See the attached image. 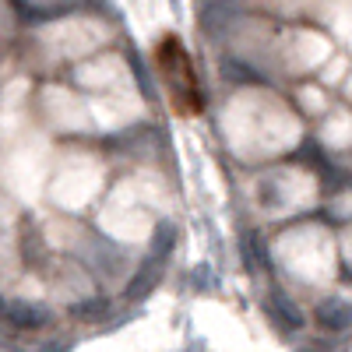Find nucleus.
Masks as SVG:
<instances>
[{"mask_svg":"<svg viewBox=\"0 0 352 352\" xmlns=\"http://www.w3.org/2000/svg\"><path fill=\"white\" fill-rule=\"evenodd\" d=\"M155 64L162 74V85L169 92V106L180 116H197L201 113V81L190 64V53L176 36H166L155 46Z\"/></svg>","mask_w":352,"mask_h":352,"instance_id":"obj_1","label":"nucleus"}]
</instances>
